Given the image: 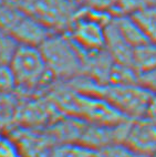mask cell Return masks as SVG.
<instances>
[{"label": "cell", "mask_w": 156, "mask_h": 157, "mask_svg": "<svg viewBox=\"0 0 156 157\" xmlns=\"http://www.w3.org/2000/svg\"><path fill=\"white\" fill-rule=\"evenodd\" d=\"M146 116L152 118V120H154V121H156V93H154L153 98H152V101H150V107H148V112Z\"/></svg>", "instance_id": "obj_18"}, {"label": "cell", "mask_w": 156, "mask_h": 157, "mask_svg": "<svg viewBox=\"0 0 156 157\" xmlns=\"http://www.w3.org/2000/svg\"><path fill=\"white\" fill-rule=\"evenodd\" d=\"M58 103L75 117L96 125L114 126L131 121L103 98L74 89L59 94Z\"/></svg>", "instance_id": "obj_3"}, {"label": "cell", "mask_w": 156, "mask_h": 157, "mask_svg": "<svg viewBox=\"0 0 156 157\" xmlns=\"http://www.w3.org/2000/svg\"><path fill=\"white\" fill-rule=\"evenodd\" d=\"M0 157H21L11 140L0 135Z\"/></svg>", "instance_id": "obj_16"}, {"label": "cell", "mask_w": 156, "mask_h": 157, "mask_svg": "<svg viewBox=\"0 0 156 157\" xmlns=\"http://www.w3.org/2000/svg\"><path fill=\"white\" fill-rule=\"evenodd\" d=\"M17 86L34 89L53 78L39 45L20 43L9 64Z\"/></svg>", "instance_id": "obj_4"}, {"label": "cell", "mask_w": 156, "mask_h": 157, "mask_svg": "<svg viewBox=\"0 0 156 157\" xmlns=\"http://www.w3.org/2000/svg\"><path fill=\"white\" fill-rule=\"evenodd\" d=\"M132 67L138 76L156 69V43L148 41L134 48Z\"/></svg>", "instance_id": "obj_10"}, {"label": "cell", "mask_w": 156, "mask_h": 157, "mask_svg": "<svg viewBox=\"0 0 156 157\" xmlns=\"http://www.w3.org/2000/svg\"><path fill=\"white\" fill-rule=\"evenodd\" d=\"M17 86L14 76L9 65H0V94L11 92Z\"/></svg>", "instance_id": "obj_15"}, {"label": "cell", "mask_w": 156, "mask_h": 157, "mask_svg": "<svg viewBox=\"0 0 156 157\" xmlns=\"http://www.w3.org/2000/svg\"><path fill=\"white\" fill-rule=\"evenodd\" d=\"M95 151L81 144H65L53 151L51 157H94Z\"/></svg>", "instance_id": "obj_14"}, {"label": "cell", "mask_w": 156, "mask_h": 157, "mask_svg": "<svg viewBox=\"0 0 156 157\" xmlns=\"http://www.w3.org/2000/svg\"><path fill=\"white\" fill-rule=\"evenodd\" d=\"M124 143L146 156H155L156 121L147 116L131 121Z\"/></svg>", "instance_id": "obj_7"}, {"label": "cell", "mask_w": 156, "mask_h": 157, "mask_svg": "<svg viewBox=\"0 0 156 157\" xmlns=\"http://www.w3.org/2000/svg\"><path fill=\"white\" fill-rule=\"evenodd\" d=\"M105 50L114 62L119 64L132 67V56H133L134 48L121 34L113 18L109 25H106Z\"/></svg>", "instance_id": "obj_8"}, {"label": "cell", "mask_w": 156, "mask_h": 157, "mask_svg": "<svg viewBox=\"0 0 156 157\" xmlns=\"http://www.w3.org/2000/svg\"><path fill=\"white\" fill-rule=\"evenodd\" d=\"M20 43L0 27V65H9Z\"/></svg>", "instance_id": "obj_12"}, {"label": "cell", "mask_w": 156, "mask_h": 157, "mask_svg": "<svg viewBox=\"0 0 156 157\" xmlns=\"http://www.w3.org/2000/svg\"><path fill=\"white\" fill-rule=\"evenodd\" d=\"M132 16L148 41L156 43V2L139 9Z\"/></svg>", "instance_id": "obj_11"}, {"label": "cell", "mask_w": 156, "mask_h": 157, "mask_svg": "<svg viewBox=\"0 0 156 157\" xmlns=\"http://www.w3.org/2000/svg\"><path fill=\"white\" fill-rule=\"evenodd\" d=\"M72 81L74 83V90L103 98L131 121L146 117L150 101L154 95L152 91L139 83H98L88 76L84 78L78 76Z\"/></svg>", "instance_id": "obj_1"}, {"label": "cell", "mask_w": 156, "mask_h": 157, "mask_svg": "<svg viewBox=\"0 0 156 157\" xmlns=\"http://www.w3.org/2000/svg\"><path fill=\"white\" fill-rule=\"evenodd\" d=\"M138 82L141 85L145 86L153 93H156V69L141 74L138 76Z\"/></svg>", "instance_id": "obj_17"}, {"label": "cell", "mask_w": 156, "mask_h": 157, "mask_svg": "<svg viewBox=\"0 0 156 157\" xmlns=\"http://www.w3.org/2000/svg\"><path fill=\"white\" fill-rule=\"evenodd\" d=\"M39 48L53 78L73 80L83 75V52L69 36L50 34Z\"/></svg>", "instance_id": "obj_2"}, {"label": "cell", "mask_w": 156, "mask_h": 157, "mask_svg": "<svg viewBox=\"0 0 156 157\" xmlns=\"http://www.w3.org/2000/svg\"><path fill=\"white\" fill-rule=\"evenodd\" d=\"M117 29L121 32L124 39L127 41L133 48L148 42L147 38L143 33V31L138 27L136 21L130 14H120L113 17Z\"/></svg>", "instance_id": "obj_9"}, {"label": "cell", "mask_w": 156, "mask_h": 157, "mask_svg": "<svg viewBox=\"0 0 156 157\" xmlns=\"http://www.w3.org/2000/svg\"><path fill=\"white\" fill-rule=\"evenodd\" d=\"M153 157H156V155H155V156H153Z\"/></svg>", "instance_id": "obj_19"}, {"label": "cell", "mask_w": 156, "mask_h": 157, "mask_svg": "<svg viewBox=\"0 0 156 157\" xmlns=\"http://www.w3.org/2000/svg\"><path fill=\"white\" fill-rule=\"evenodd\" d=\"M0 27L19 43L40 45L50 36L49 29L30 14L9 8H0Z\"/></svg>", "instance_id": "obj_6"}, {"label": "cell", "mask_w": 156, "mask_h": 157, "mask_svg": "<svg viewBox=\"0 0 156 157\" xmlns=\"http://www.w3.org/2000/svg\"><path fill=\"white\" fill-rule=\"evenodd\" d=\"M94 157H150L135 151L125 143H116L95 151Z\"/></svg>", "instance_id": "obj_13"}, {"label": "cell", "mask_w": 156, "mask_h": 157, "mask_svg": "<svg viewBox=\"0 0 156 157\" xmlns=\"http://www.w3.org/2000/svg\"><path fill=\"white\" fill-rule=\"evenodd\" d=\"M112 18L101 10H85L73 20L69 36L82 52L104 50L106 25Z\"/></svg>", "instance_id": "obj_5"}]
</instances>
